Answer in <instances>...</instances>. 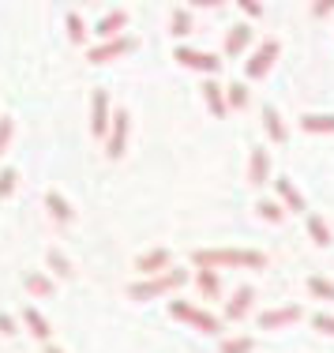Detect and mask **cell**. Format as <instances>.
<instances>
[{"label": "cell", "mask_w": 334, "mask_h": 353, "mask_svg": "<svg viewBox=\"0 0 334 353\" xmlns=\"http://www.w3.org/2000/svg\"><path fill=\"white\" fill-rule=\"evenodd\" d=\"M191 263L203 267V271H214V267H252V271H263L267 256L260 248H199L191 252Z\"/></svg>", "instance_id": "obj_1"}, {"label": "cell", "mask_w": 334, "mask_h": 353, "mask_svg": "<svg viewBox=\"0 0 334 353\" xmlns=\"http://www.w3.org/2000/svg\"><path fill=\"white\" fill-rule=\"evenodd\" d=\"M185 282H188V271H180V267H169V271L154 274V279H143V282L128 285V297H132V301H150V297H162V293L180 290Z\"/></svg>", "instance_id": "obj_2"}, {"label": "cell", "mask_w": 334, "mask_h": 353, "mask_svg": "<svg viewBox=\"0 0 334 353\" xmlns=\"http://www.w3.org/2000/svg\"><path fill=\"white\" fill-rule=\"evenodd\" d=\"M169 316L180 319V323H188V327H196V331H203V334H218L222 331V319L218 316L203 312V308L188 305V301H180V297L169 301Z\"/></svg>", "instance_id": "obj_3"}, {"label": "cell", "mask_w": 334, "mask_h": 353, "mask_svg": "<svg viewBox=\"0 0 334 353\" xmlns=\"http://www.w3.org/2000/svg\"><path fill=\"white\" fill-rule=\"evenodd\" d=\"M278 53H282V41H278V38H267L263 46L255 49L252 61L244 64V75H248V79H263V75L271 72V64L278 61Z\"/></svg>", "instance_id": "obj_4"}, {"label": "cell", "mask_w": 334, "mask_h": 353, "mask_svg": "<svg viewBox=\"0 0 334 353\" xmlns=\"http://www.w3.org/2000/svg\"><path fill=\"white\" fill-rule=\"evenodd\" d=\"M124 147H128V113H113L109 117V132H105V158L116 162V158L124 154Z\"/></svg>", "instance_id": "obj_5"}, {"label": "cell", "mask_w": 334, "mask_h": 353, "mask_svg": "<svg viewBox=\"0 0 334 353\" xmlns=\"http://www.w3.org/2000/svg\"><path fill=\"white\" fill-rule=\"evenodd\" d=\"M173 57H177V64H185V68H191V72H203V75H218V68H222L218 57L199 53V49H188V46H177Z\"/></svg>", "instance_id": "obj_6"}, {"label": "cell", "mask_w": 334, "mask_h": 353, "mask_svg": "<svg viewBox=\"0 0 334 353\" xmlns=\"http://www.w3.org/2000/svg\"><path fill=\"white\" fill-rule=\"evenodd\" d=\"M109 94L105 90H94L90 94V136L94 139H105V132H109Z\"/></svg>", "instance_id": "obj_7"}, {"label": "cell", "mask_w": 334, "mask_h": 353, "mask_svg": "<svg viewBox=\"0 0 334 353\" xmlns=\"http://www.w3.org/2000/svg\"><path fill=\"white\" fill-rule=\"evenodd\" d=\"M136 49V38H113V41H102V46H94L87 53V61L90 64H105V61H116V57H124V53H132Z\"/></svg>", "instance_id": "obj_8"}, {"label": "cell", "mask_w": 334, "mask_h": 353, "mask_svg": "<svg viewBox=\"0 0 334 353\" xmlns=\"http://www.w3.org/2000/svg\"><path fill=\"white\" fill-rule=\"evenodd\" d=\"M169 263H173V252L169 248H154V252H143V256L136 259V271L147 274V279H154V274H162Z\"/></svg>", "instance_id": "obj_9"}, {"label": "cell", "mask_w": 334, "mask_h": 353, "mask_svg": "<svg viewBox=\"0 0 334 353\" xmlns=\"http://www.w3.org/2000/svg\"><path fill=\"white\" fill-rule=\"evenodd\" d=\"M124 27H128V12H124V8H113V12H105L102 19L94 23V34L105 38V41H113V38H121Z\"/></svg>", "instance_id": "obj_10"}, {"label": "cell", "mask_w": 334, "mask_h": 353, "mask_svg": "<svg viewBox=\"0 0 334 353\" xmlns=\"http://www.w3.org/2000/svg\"><path fill=\"white\" fill-rule=\"evenodd\" d=\"M252 301H255V290H252V285H240V290L225 301V319H229V323L244 319L248 312H252Z\"/></svg>", "instance_id": "obj_11"}, {"label": "cell", "mask_w": 334, "mask_h": 353, "mask_svg": "<svg viewBox=\"0 0 334 353\" xmlns=\"http://www.w3.org/2000/svg\"><path fill=\"white\" fill-rule=\"evenodd\" d=\"M274 192H278L282 196V211H293V214H300L304 211V196H300V192L293 188V181H289V176H274Z\"/></svg>", "instance_id": "obj_12"}, {"label": "cell", "mask_w": 334, "mask_h": 353, "mask_svg": "<svg viewBox=\"0 0 334 353\" xmlns=\"http://www.w3.org/2000/svg\"><path fill=\"white\" fill-rule=\"evenodd\" d=\"M300 316H304V312H300V305L271 308V312H263V316H260V327H267V331H274V327H289V323H297Z\"/></svg>", "instance_id": "obj_13"}, {"label": "cell", "mask_w": 334, "mask_h": 353, "mask_svg": "<svg viewBox=\"0 0 334 353\" xmlns=\"http://www.w3.org/2000/svg\"><path fill=\"white\" fill-rule=\"evenodd\" d=\"M248 181L255 188H263L271 181V158H267V147H252V162H248Z\"/></svg>", "instance_id": "obj_14"}, {"label": "cell", "mask_w": 334, "mask_h": 353, "mask_svg": "<svg viewBox=\"0 0 334 353\" xmlns=\"http://www.w3.org/2000/svg\"><path fill=\"white\" fill-rule=\"evenodd\" d=\"M248 46H252V27H248V23L229 27V34H225V57H240Z\"/></svg>", "instance_id": "obj_15"}, {"label": "cell", "mask_w": 334, "mask_h": 353, "mask_svg": "<svg viewBox=\"0 0 334 353\" xmlns=\"http://www.w3.org/2000/svg\"><path fill=\"white\" fill-rule=\"evenodd\" d=\"M45 207H49V218L61 225H72L75 222V211L68 207V199L61 196V192H45Z\"/></svg>", "instance_id": "obj_16"}, {"label": "cell", "mask_w": 334, "mask_h": 353, "mask_svg": "<svg viewBox=\"0 0 334 353\" xmlns=\"http://www.w3.org/2000/svg\"><path fill=\"white\" fill-rule=\"evenodd\" d=\"M300 132L327 136V132H334V113H304V117H300Z\"/></svg>", "instance_id": "obj_17"}, {"label": "cell", "mask_w": 334, "mask_h": 353, "mask_svg": "<svg viewBox=\"0 0 334 353\" xmlns=\"http://www.w3.org/2000/svg\"><path fill=\"white\" fill-rule=\"evenodd\" d=\"M23 323L30 327V334H34V339H41V342H45V346H49V334H53V327H49V319L41 316L38 308H30V305L23 308Z\"/></svg>", "instance_id": "obj_18"}, {"label": "cell", "mask_w": 334, "mask_h": 353, "mask_svg": "<svg viewBox=\"0 0 334 353\" xmlns=\"http://www.w3.org/2000/svg\"><path fill=\"white\" fill-rule=\"evenodd\" d=\"M263 128H267V136H271L274 143H286L289 139V132H286V124H282V117H278V109H274V105H263Z\"/></svg>", "instance_id": "obj_19"}, {"label": "cell", "mask_w": 334, "mask_h": 353, "mask_svg": "<svg viewBox=\"0 0 334 353\" xmlns=\"http://www.w3.org/2000/svg\"><path fill=\"white\" fill-rule=\"evenodd\" d=\"M308 237L315 241L320 248H331V225H327V218H320V214H308Z\"/></svg>", "instance_id": "obj_20"}, {"label": "cell", "mask_w": 334, "mask_h": 353, "mask_svg": "<svg viewBox=\"0 0 334 353\" xmlns=\"http://www.w3.org/2000/svg\"><path fill=\"white\" fill-rule=\"evenodd\" d=\"M45 263L53 274H61V279H75V267L68 263V256H61V248H49L45 252Z\"/></svg>", "instance_id": "obj_21"}, {"label": "cell", "mask_w": 334, "mask_h": 353, "mask_svg": "<svg viewBox=\"0 0 334 353\" xmlns=\"http://www.w3.org/2000/svg\"><path fill=\"white\" fill-rule=\"evenodd\" d=\"M203 98H207V105H211V113L214 117H225V113H229V109H225V94H222V83H207V87H203Z\"/></svg>", "instance_id": "obj_22"}, {"label": "cell", "mask_w": 334, "mask_h": 353, "mask_svg": "<svg viewBox=\"0 0 334 353\" xmlns=\"http://www.w3.org/2000/svg\"><path fill=\"white\" fill-rule=\"evenodd\" d=\"M23 282H27V290L34 293V297H53V290H56L53 279H49V274H38V271H30Z\"/></svg>", "instance_id": "obj_23"}, {"label": "cell", "mask_w": 334, "mask_h": 353, "mask_svg": "<svg viewBox=\"0 0 334 353\" xmlns=\"http://www.w3.org/2000/svg\"><path fill=\"white\" fill-rule=\"evenodd\" d=\"M304 285H308V293H312L315 301H334V282L323 279V274H312Z\"/></svg>", "instance_id": "obj_24"}, {"label": "cell", "mask_w": 334, "mask_h": 353, "mask_svg": "<svg viewBox=\"0 0 334 353\" xmlns=\"http://www.w3.org/2000/svg\"><path fill=\"white\" fill-rule=\"evenodd\" d=\"M222 94H225V109H244L248 105V87H240V83L222 87Z\"/></svg>", "instance_id": "obj_25"}, {"label": "cell", "mask_w": 334, "mask_h": 353, "mask_svg": "<svg viewBox=\"0 0 334 353\" xmlns=\"http://www.w3.org/2000/svg\"><path fill=\"white\" fill-rule=\"evenodd\" d=\"M64 23H68V38L75 41V46H83V41H87V27H83V19H79V12H75V8L64 12Z\"/></svg>", "instance_id": "obj_26"}, {"label": "cell", "mask_w": 334, "mask_h": 353, "mask_svg": "<svg viewBox=\"0 0 334 353\" xmlns=\"http://www.w3.org/2000/svg\"><path fill=\"white\" fill-rule=\"evenodd\" d=\"M255 214H260L263 222H271V225H278L282 218H286V211H282V203H274V199H260V203H255Z\"/></svg>", "instance_id": "obj_27"}, {"label": "cell", "mask_w": 334, "mask_h": 353, "mask_svg": "<svg viewBox=\"0 0 334 353\" xmlns=\"http://www.w3.org/2000/svg\"><path fill=\"white\" fill-rule=\"evenodd\" d=\"M196 285H199V293H203V297H218V290H222V285H218V274H214V271H203V267L196 271Z\"/></svg>", "instance_id": "obj_28"}, {"label": "cell", "mask_w": 334, "mask_h": 353, "mask_svg": "<svg viewBox=\"0 0 334 353\" xmlns=\"http://www.w3.org/2000/svg\"><path fill=\"white\" fill-rule=\"evenodd\" d=\"M169 30H173V38H185L188 30H191V12H188V8H177V12H173Z\"/></svg>", "instance_id": "obj_29"}, {"label": "cell", "mask_w": 334, "mask_h": 353, "mask_svg": "<svg viewBox=\"0 0 334 353\" xmlns=\"http://www.w3.org/2000/svg\"><path fill=\"white\" fill-rule=\"evenodd\" d=\"M255 350V339H248V334H237V339H225L218 353H252Z\"/></svg>", "instance_id": "obj_30"}, {"label": "cell", "mask_w": 334, "mask_h": 353, "mask_svg": "<svg viewBox=\"0 0 334 353\" xmlns=\"http://www.w3.org/2000/svg\"><path fill=\"white\" fill-rule=\"evenodd\" d=\"M15 184H19V173H15V170H0V199L12 196Z\"/></svg>", "instance_id": "obj_31"}, {"label": "cell", "mask_w": 334, "mask_h": 353, "mask_svg": "<svg viewBox=\"0 0 334 353\" xmlns=\"http://www.w3.org/2000/svg\"><path fill=\"white\" fill-rule=\"evenodd\" d=\"M12 136H15V121H12V117H0V154L8 150Z\"/></svg>", "instance_id": "obj_32"}, {"label": "cell", "mask_w": 334, "mask_h": 353, "mask_svg": "<svg viewBox=\"0 0 334 353\" xmlns=\"http://www.w3.org/2000/svg\"><path fill=\"white\" fill-rule=\"evenodd\" d=\"M312 327L320 334H334V316H327V312H315L312 316Z\"/></svg>", "instance_id": "obj_33"}, {"label": "cell", "mask_w": 334, "mask_h": 353, "mask_svg": "<svg viewBox=\"0 0 334 353\" xmlns=\"http://www.w3.org/2000/svg\"><path fill=\"white\" fill-rule=\"evenodd\" d=\"M15 331H19V327H15V319L0 312V334H15Z\"/></svg>", "instance_id": "obj_34"}, {"label": "cell", "mask_w": 334, "mask_h": 353, "mask_svg": "<svg viewBox=\"0 0 334 353\" xmlns=\"http://www.w3.org/2000/svg\"><path fill=\"white\" fill-rule=\"evenodd\" d=\"M334 12V0H320V4H312V15H331Z\"/></svg>", "instance_id": "obj_35"}, {"label": "cell", "mask_w": 334, "mask_h": 353, "mask_svg": "<svg viewBox=\"0 0 334 353\" xmlns=\"http://www.w3.org/2000/svg\"><path fill=\"white\" fill-rule=\"evenodd\" d=\"M240 12H244L248 19H260V15H263V4H240Z\"/></svg>", "instance_id": "obj_36"}, {"label": "cell", "mask_w": 334, "mask_h": 353, "mask_svg": "<svg viewBox=\"0 0 334 353\" xmlns=\"http://www.w3.org/2000/svg\"><path fill=\"white\" fill-rule=\"evenodd\" d=\"M45 353H61V346H45Z\"/></svg>", "instance_id": "obj_37"}]
</instances>
